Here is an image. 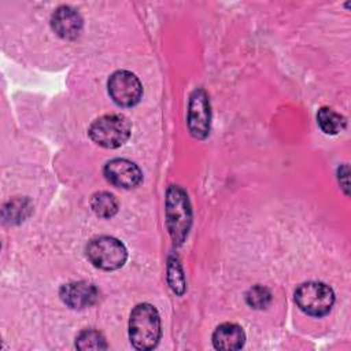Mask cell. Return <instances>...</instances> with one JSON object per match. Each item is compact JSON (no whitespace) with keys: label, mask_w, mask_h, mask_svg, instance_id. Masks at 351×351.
Returning a JSON list of instances; mask_svg holds the SVG:
<instances>
[{"label":"cell","mask_w":351,"mask_h":351,"mask_svg":"<svg viewBox=\"0 0 351 351\" xmlns=\"http://www.w3.org/2000/svg\"><path fill=\"white\" fill-rule=\"evenodd\" d=\"M129 339L136 350H151L160 339V318L149 303L137 304L129 319Z\"/></svg>","instance_id":"1"},{"label":"cell","mask_w":351,"mask_h":351,"mask_svg":"<svg viewBox=\"0 0 351 351\" xmlns=\"http://www.w3.org/2000/svg\"><path fill=\"white\" fill-rule=\"evenodd\" d=\"M90 207L96 215L101 218H110L118 211V200L112 193L97 192L90 199Z\"/></svg>","instance_id":"13"},{"label":"cell","mask_w":351,"mask_h":351,"mask_svg":"<svg viewBox=\"0 0 351 351\" xmlns=\"http://www.w3.org/2000/svg\"><path fill=\"white\" fill-rule=\"evenodd\" d=\"M319 128L326 134H337L346 126V118L329 107H322L317 112Z\"/></svg>","instance_id":"12"},{"label":"cell","mask_w":351,"mask_h":351,"mask_svg":"<svg viewBox=\"0 0 351 351\" xmlns=\"http://www.w3.org/2000/svg\"><path fill=\"white\" fill-rule=\"evenodd\" d=\"M210 101L203 89H195L189 97L188 128L195 138H206L210 132Z\"/></svg>","instance_id":"7"},{"label":"cell","mask_w":351,"mask_h":351,"mask_svg":"<svg viewBox=\"0 0 351 351\" xmlns=\"http://www.w3.org/2000/svg\"><path fill=\"white\" fill-rule=\"evenodd\" d=\"M245 333L241 326L236 324H222L213 335V344L217 350H239L244 346Z\"/></svg>","instance_id":"11"},{"label":"cell","mask_w":351,"mask_h":351,"mask_svg":"<svg viewBox=\"0 0 351 351\" xmlns=\"http://www.w3.org/2000/svg\"><path fill=\"white\" fill-rule=\"evenodd\" d=\"M59 293L62 300L71 308H85L92 306L99 295L96 287L85 281L64 284Z\"/></svg>","instance_id":"9"},{"label":"cell","mask_w":351,"mask_h":351,"mask_svg":"<svg viewBox=\"0 0 351 351\" xmlns=\"http://www.w3.org/2000/svg\"><path fill=\"white\" fill-rule=\"evenodd\" d=\"M166 223L176 244H181L189 233L192 223V210L186 192L171 185L166 192Z\"/></svg>","instance_id":"2"},{"label":"cell","mask_w":351,"mask_h":351,"mask_svg":"<svg viewBox=\"0 0 351 351\" xmlns=\"http://www.w3.org/2000/svg\"><path fill=\"white\" fill-rule=\"evenodd\" d=\"M86 256L96 267L103 270H115L125 265L128 251L118 239L100 236L89 241L86 247Z\"/></svg>","instance_id":"4"},{"label":"cell","mask_w":351,"mask_h":351,"mask_svg":"<svg viewBox=\"0 0 351 351\" xmlns=\"http://www.w3.org/2000/svg\"><path fill=\"white\" fill-rule=\"evenodd\" d=\"M75 347L78 350H106L107 343L101 333L93 329H86L78 335Z\"/></svg>","instance_id":"14"},{"label":"cell","mask_w":351,"mask_h":351,"mask_svg":"<svg viewBox=\"0 0 351 351\" xmlns=\"http://www.w3.org/2000/svg\"><path fill=\"white\" fill-rule=\"evenodd\" d=\"M167 281L170 288L178 293L182 295L185 291V278L182 274V269L180 262L176 258L169 259V266H167Z\"/></svg>","instance_id":"15"},{"label":"cell","mask_w":351,"mask_h":351,"mask_svg":"<svg viewBox=\"0 0 351 351\" xmlns=\"http://www.w3.org/2000/svg\"><path fill=\"white\" fill-rule=\"evenodd\" d=\"M295 302L306 314L322 317L330 311L335 303V293L326 284L310 281L302 284L296 289Z\"/></svg>","instance_id":"5"},{"label":"cell","mask_w":351,"mask_h":351,"mask_svg":"<svg viewBox=\"0 0 351 351\" xmlns=\"http://www.w3.org/2000/svg\"><path fill=\"white\" fill-rule=\"evenodd\" d=\"M106 178L119 188H134L140 184L143 174L136 163L128 159H112L104 166Z\"/></svg>","instance_id":"8"},{"label":"cell","mask_w":351,"mask_h":351,"mask_svg":"<svg viewBox=\"0 0 351 351\" xmlns=\"http://www.w3.org/2000/svg\"><path fill=\"white\" fill-rule=\"evenodd\" d=\"M245 300H247L248 306H251L254 308H265L271 300V293L267 288H265L262 285H255L247 292Z\"/></svg>","instance_id":"16"},{"label":"cell","mask_w":351,"mask_h":351,"mask_svg":"<svg viewBox=\"0 0 351 351\" xmlns=\"http://www.w3.org/2000/svg\"><path fill=\"white\" fill-rule=\"evenodd\" d=\"M51 25L59 37L73 40L81 33L82 18L74 8L69 5H62L52 14Z\"/></svg>","instance_id":"10"},{"label":"cell","mask_w":351,"mask_h":351,"mask_svg":"<svg viewBox=\"0 0 351 351\" xmlns=\"http://www.w3.org/2000/svg\"><path fill=\"white\" fill-rule=\"evenodd\" d=\"M108 93L111 99L122 107H130L138 103L143 95L140 80L130 71H115L108 80Z\"/></svg>","instance_id":"6"},{"label":"cell","mask_w":351,"mask_h":351,"mask_svg":"<svg viewBox=\"0 0 351 351\" xmlns=\"http://www.w3.org/2000/svg\"><path fill=\"white\" fill-rule=\"evenodd\" d=\"M89 136L100 147L118 148L129 138L130 123L119 114H107L90 125Z\"/></svg>","instance_id":"3"}]
</instances>
